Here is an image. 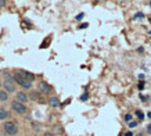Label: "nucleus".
Masks as SVG:
<instances>
[{"label":"nucleus","mask_w":151,"mask_h":136,"mask_svg":"<svg viewBox=\"0 0 151 136\" xmlns=\"http://www.w3.org/2000/svg\"><path fill=\"white\" fill-rule=\"evenodd\" d=\"M14 82L18 83V85H20L22 89H31L32 88V82L26 79V78H25V76L20 71H17L16 74H14Z\"/></svg>","instance_id":"obj_1"},{"label":"nucleus","mask_w":151,"mask_h":136,"mask_svg":"<svg viewBox=\"0 0 151 136\" xmlns=\"http://www.w3.org/2000/svg\"><path fill=\"white\" fill-rule=\"evenodd\" d=\"M3 129L8 136H16L18 133V125L16 121H6L3 124Z\"/></svg>","instance_id":"obj_2"},{"label":"nucleus","mask_w":151,"mask_h":136,"mask_svg":"<svg viewBox=\"0 0 151 136\" xmlns=\"http://www.w3.org/2000/svg\"><path fill=\"white\" fill-rule=\"evenodd\" d=\"M11 110L17 114H20V115H25L26 112H28V108H26V106L24 103H21V101H18V100H14V101H11Z\"/></svg>","instance_id":"obj_3"},{"label":"nucleus","mask_w":151,"mask_h":136,"mask_svg":"<svg viewBox=\"0 0 151 136\" xmlns=\"http://www.w3.org/2000/svg\"><path fill=\"white\" fill-rule=\"evenodd\" d=\"M3 89L7 90L8 93H14L17 90L16 82L14 81H3Z\"/></svg>","instance_id":"obj_4"},{"label":"nucleus","mask_w":151,"mask_h":136,"mask_svg":"<svg viewBox=\"0 0 151 136\" xmlns=\"http://www.w3.org/2000/svg\"><path fill=\"white\" fill-rule=\"evenodd\" d=\"M38 90H39L40 93H43V95H49L51 92V86L49 83H46L44 81H40L39 85H38Z\"/></svg>","instance_id":"obj_5"},{"label":"nucleus","mask_w":151,"mask_h":136,"mask_svg":"<svg viewBox=\"0 0 151 136\" xmlns=\"http://www.w3.org/2000/svg\"><path fill=\"white\" fill-rule=\"evenodd\" d=\"M16 100H18V101H21V103L26 104L28 101H29V95L28 93H25V92H17L16 93Z\"/></svg>","instance_id":"obj_6"},{"label":"nucleus","mask_w":151,"mask_h":136,"mask_svg":"<svg viewBox=\"0 0 151 136\" xmlns=\"http://www.w3.org/2000/svg\"><path fill=\"white\" fill-rule=\"evenodd\" d=\"M47 103H49V106H50V107H53V108H57V107H60V106H61V103H60V99H58L57 96L49 97Z\"/></svg>","instance_id":"obj_7"},{"label":"nucleus","mask_w":151,"mask_h":136,"mask_svg":"<svg viewBox=\"0 0 151 136\" xmlns=\"http://www.w3.org/2000/svg\"><path fill=\"white\" fill-rule=\"evenodd\" d=\"M29 100H33V101L40 100V92L39 90H32L31 93H29Z\"/></svg>","instance_id":"obj_8"},{"label":"nucleus","mask_w":151,"mask_h":136,"mask_svg":"<svg viewBox=\"0 0 151 136\" xmlns=\"http://www.w3.org/2000/svg\"><path fill=\"white\" fill-rule=\"evenodd\" d=\"M1 76L4 78V81H14V75L10 74L8 71H3L1 72Z\"/></svg>","instance_id":"obj_9"},{"label":"nucleus","mask_w":151,"mask_h":136,"mask_svg":"<svg viewBox=\"0 0 151 136\" xmlns=\"http://www.w3.org/2000/svg\"><path fill=\"white\" fill-rule=\"evenodd\" d=\"M8 100V92L7 90H0V101H7Z\"/></svg>","instance_id":"obj_10"},{"label":"nucleus","mask_w":151,"mask_h":136,"mask_svg":"<svg viewBox=\"0 0 151 136\" xmlns=\"http://www.w3.org/2000/svg\"><path fill=\"white\" fill-rule=\"evenodd\" d=\"M63 132H64V129H63V127H61V125H54V127H53V133H54V135H63Z\"/></svg>","instance_id":"obj_11"},{"label":"nucleus","mask_w":151,"mask_h":136,"mask_svg":"<svg viewBox=\"0 0 151 136\" xmlns=\"http://www.w3.org/2000/svg\"><path fill=\"white\" fill-rule=\"evenodd\" d=\"M20 72H21V74H22V75H24V76H25V78H26L28 81H31V82L35 79V75H33L32 72H28V71H20Z\"/></svg>","instance_id":"obj_12"},{"label":"nucleus","mask_w":151,"mask_h":136,"mask_svg":"<svg viewBox=\"0 0 151 136\" xmlns=\"http://www.w3.org/2000/svg\"><path fill=\"white\" fill-rule=\"evenodd\" d=\"M7 117H8L7 110H6V108H3V107H0V121H4Z\"/></svg>","instance_id":"obj_13"},{"label":"nucleus","mask_w":151,"mask_h":136,"mask_svg":"<svg viewBox=\"0 0 151 136\" xmlns=\"http://www.w3.org/2000/svg\"><path fill=\"white\" fill-rule=\"evenodd\" d=\"M32 129H33V131H40V129H42V127H40L38 122H33V124H32Z\"/></svg>","instance_id":"obj_14"},{"label":"nucleus","mask_w":151,"mask_h":136,"mask_svg":"<svg viewBox=\"0 0 151 136\" xmlns=\"http://www.w3.org/2000/svg\"><path fill=\"white\" fill-rule=\"evenodd\" d=\"M136 127H137V122L136 121H130L129 122V128H136Z\"/></svg>","instance_id":"obj_15"},{"label":"nucleus","mask_w":151,"mask_h":136,"mask_svg":"<svg viewBox=\"0 0 151 136\" xmlns=\"http://www.w3.org/2000/svg\"><path fill=\"white\" fill-rule=\"evenodd\" d=\"M136 114H137L139 120H143V118H144V115H143V112H142V111H136Z\"/></svg>","instance_id":"obj_16"},{"label":"nucleus","mask_w":151,"mask_h":136,"mask_svg":"<svg viewBox=\"0 0 151 136\" xmlns=\"http://www.w3.org/2000/svg\"><path fill=\"white\" fill-rule=\"evenodd\" d=\"M83 17H85V13H80V14H78V16H76V20L79 21V20H82V18H83Z\"/></svg>","instance_id":"obj_17"},{"label":"nucleus","mask_w":151,"mask_h":136,"mask_svg":"<svg viewBox=\"0 0 151 136\" xmlns=\"http://www.w3.org/2000/svg\"><path fill=\"white\" fill-rule=\"evenodd\" d=\"M130 120H132V115H130V114H126V115H125V121H129V122H130Z\"/></svg>","instance_id":"obj_18"},{"label":"nucleus","mask_w":151,"mask_h":136,"mask_svg":"<svg viewBox=\"0 0 151 136\" xmlns=\"http://www.w3.org/2000/svg\"><path fill=\"white\" fill-rule=\"evenodd\" d=\"M6 6V0H0V8H3Z\"/></svg>","instance_id":"obj_19"},{"label":"nucleus","mask_w":151,"mask_h":136,"mask_svg":"<svg viewBox=\"0 0 151 136\" xmlns=\"http://www.w3.org/2000/svg\"><path fill=\"white\" fill-rule=\"evenodd\" d=\"M143 17H144L143 13H139V14H136L135 16V18H143Z\"/></svg>","instance_id":"obj_20"},{"label":"nucleus","mask_w":151,"mask_h":136,"mask_svg":"<svg viewBox=\"0 0 151 136\" xmlns=\"http://www.w3.org/2000/svg\"><path fill=\"white\" fill-rule=\"evenodd\" d=\"M43 136H54V133H53V132H44Z\"/></svg>","instance_id":"obj_21"},{"label":"nucleus","mask_w":151,"mask_h":136,"mask_svg":"<svg viewBox=\"0 0 151 136\" xmlns=\"http://www.w3.org/2000/svg\"><path fill=\"white\" fill-rule=\"evenodd\" d=\"M88 93H85V95H83V96H80V100H86V99H88Z\"/></svg>","instance_id":"obj_22"},{"label":"nucleus","mask_w":151,"mask_h":136,"mask_svg":"<svg viewBox=\"0 0 151 136\" xmlns=\"http://www.w3.org/2000/svg\"><path fill=\"white\" fill-rule=\"evenodd\" d=\"M89 25L88 24H82V25H79V29H83V28H88Z\"/></svg>","instance_id":"obj_23"},{"label":"nucleus","mask_w":151,"mask_h":136,"mask_svg":"<svg viewBox=\"0 0 151 136\" xmlns=\"http://www.w3.org/2000/svg\"><path fill=\"white\" fill-rule=\"evenodd\" d=\"M143 86H144V83H143V79H142V82H140V83H139V89H140V90H142V89H143Z\"/></svg>","instance_id":"obj_24"},{"label":"nucleus","mask_w":151,"mask_h":136,"mask_svg":"<svg viewBox=\"0 0 151 136\" xmlns=\"http://www.w3.org/2000/svg\"><path fill=\"white\" fill-rule=\"evenodd\" d=\"M132 135H133L132 132H127V133H126V135H125V136H132Z\"/></svg>","instance_id":"obj_25"},{"label":"nucleus","mask_w":151,"mask_h":136,"mask_svg":"<svg viewBox=\"0 0 151 136\" xmlns=\"http://www.w3.org/2000/svg\"><path fill=\"white\" fill-rule=\"evenodd\" d=\"M60 136H65V135H64V133H63V135H60Z\"/></svg>","instance_id":"obj_26"},{"label":"nucleus","mask_w":151,"mask_h":136,"mask_svg":"<svg viewBox=\"0 0 151 136\" xmlns=\"http://www.w3.org/2000/svg\"><path fill=\"white\" fill-rule=\"evenodd\" d=\"M0 86H1V82H0Z\"/></svg>","instance_id":"obj_27"},{"label":"nucleus","mask_w":151,"mask_h":136,"mask_svg":"<svg viewBox=\"0 0 151 136\" xmlns=\"http://www.w3.org/2000/svg\"><path fill=\"white\" fill-rule=\"evenodd\" d=\"M150 6H151V3H150Z\"/></svg>","instance_id":"obj_28"},{"label":"nucleus","mask_w":151,"mask_h":136,"mask_svg":"<svg viewBox=\"0 0 151 136\" xmlns=\"http://www.w3.org/2000/svg\"><path fill=\"white\" fill-rule=\"evenodd\" d=\"M150 33H151V31H150Z\"/></svg>","instance_id":"obj_29"},{"label":"nucleus","mask_w":151,"mask_h":136,"mask_svg":"<svg viewBox=\"0 0 151 136\" xmlns=\"http://www.w3.org/2000/svg\"><path fill=\"white\" fill-rule=\"evenodd\" d=\"M98 1H100V0H98Z\"/></svg>","instance_id":"obj_30"}]
</instances>
